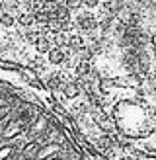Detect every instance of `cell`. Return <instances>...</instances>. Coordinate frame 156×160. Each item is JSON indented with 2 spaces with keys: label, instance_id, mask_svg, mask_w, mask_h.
Listing matches in <instances>:
<instances>
[{
  "label": "cell",
  "instance_id": "1",
  "mask_svg": "<svg viewBox=\"0 0 156 160\" xmlns=\"http://www.w3.org/2000/svg\"><path fill=\"white\" fill-rule=\"evenodd\" d=\"M92 74L131 88L143 109L139 137L123 148L156 156V0H121L92 57Z\"/></svg>",
  "mask_w": 156,
  "mask_h": 160
},
{
  "label": "cell",
  "instance_id": "2",
  "mask_svg": "<svg viewBox=\"0 0 156 160\" xmlns=\"http://www.w3.org/2000/svg\"><path fill=\"white\" fill-rule=\"evenodd\" d=\"M0 67V160H105L78 135L72 119L55 113L51 92H35L16 65Z\"/></svg>",
  "mask_w": 156,
  "mask_h": 160
},
{
  "label": "cell",
  "instance_id": "3",
  "mask_svg": "<svg viewBox=\"0 0 156 160\" xmlns=\"http://www.w3.org/2000/svg\"><path fill=\"white\" fill-rule=\"evenodd\" d=\"M61 96L66 102H76L78 98H82V96H84V92H82V88H80V84H78L76 80H68V82L62 84Z\"/></svg>",
  "mask_w": 156,
  "mask_h": 160
},
{
  "label": "cell",
  "instance_id": "4",
  "mask_svg": "<svg viewBox=\"0 0 156 160\" xmlns=\"http://www.w3.org/2000/svg\"><path fill=\"white\" fill-rule=\"evenodd\" d=\"M31 49H33L35 55L43 57V55H47V53L53 49V43H51V39H49V37H41V39H37V43L31 47Z\"/></svg>",
  "mask_w": 156,
  "mask_h": 160
},
{
  "label": "cell",
  "instance_id": "5",
  "mask_svg": "<svg viewBox=\"0 0 156 160\" xmlns=\"http://www.w3.org/2000/svg\"><path fill=\"white\" fill-rule=\"evenodd\" d=\"M16 29V16L10 12L0 14V31H12Z\"/></svg>",
  "mask_w": 156,
  "mask_h": 160
},
{
  "label": "cell",
  "instance_id": "6",
  "mask_svg": "<svg viewBox=\"0 0 156 160\" xmlns=\"http://www.w3.org/2000/svg\"><path fill=\"white\" fill-rule=\"evenodd\" d=\"M16 23L20 26L22 31H26V29H31L35 26V22H33V16L27 14V12H20L18 16H16Z\"/></svg>",
  "mask_w": 156,
  "mask_h": 160
},
{
  "label": "cell",
  "instance_id": "7",
  "mask_svg": "<svg viewBox=\"0 0 156 160\" xmlns=\"http://www.w3.org/2000/svg\"><path fill=\"white\" fill-rule=\"evenodd\" d=\"M55 18H57L59 22H68V20H72V12H70L62 2H59L57 10H55Z\"/></svg>",
  "mask_w": 156,
  "mask_h": 160
},
{
  "label": "cell",
  "instance_id": "8",
  "mask_svg": "<svg viewBox=\"0 0 156 160\" xmlns=\"http://www.w3.org/2000/svg\"><path fill=\"white\" fill-rule=\"evenodd\" d=\"M51 43H53V47H66V43H68V33H62V31H59V33H55L53 37H51Z\"/></svg>",
  "mask_w": 156,
  "mask_h": 160
},
{
  "label": "cell",
  "instance_id": "9",
  "mask_svg": "<svg viewBox=\"0 0 156 160\" xmlns=\"http://www.w3.org/2000/svg\"><path fill=\"white\" fill-rule=\"evenodd\" d=\"M80 4L84 10H90V12H98L100 6H101V0H80Z\"/></svg>",
  "mask_w": 156,
  "mask_h": 160
},
{
  "label": "cell",
  "instance_id": "10",
  "mask_svg": "<svg viewBox=\"0 0 156 160\" xmlns=\"http://www.w3.org/2000/svg\"><path fill=\"white\" fill-rule=\"evenodd\" d=\"M57 6H59V2H55V0H45L43 4H39V10H43V12H47V14H51V12L57 10Z\"/></svg>",
  "mask_w": 156,
  "mask_h": 160
},
{
  "label": "cell",
  "instance_id": "11",
  "mask_svg": "<svg viewBox=\"0 0 156 160\" xmlns=\"http://www.w3.org/2000/svg\"><path fill=\"white\" fill-rule=\"evenodd\" d=\"M62 4H65L66 8L72 14H76L78 10H82V4H80V0H62Z\"/></svg>",
  "mask_w": 156,
  "mask_h": 160
},
{
  "label": "cell",
  "instance_id": "12",
  "mask_svg": "<svg viewBox=\"0 0 156 160\" xmlns=\"http://www.w3.org/2000/svg\"><path fill=\"white\" fill-rule=\"evenodd\" d=\"M31 2H33L35 6H39V4H43V2H45V0H31Z\"/></svg>",
  "mask_w": 156,
  "mask_h": 160
}]
</instances>
